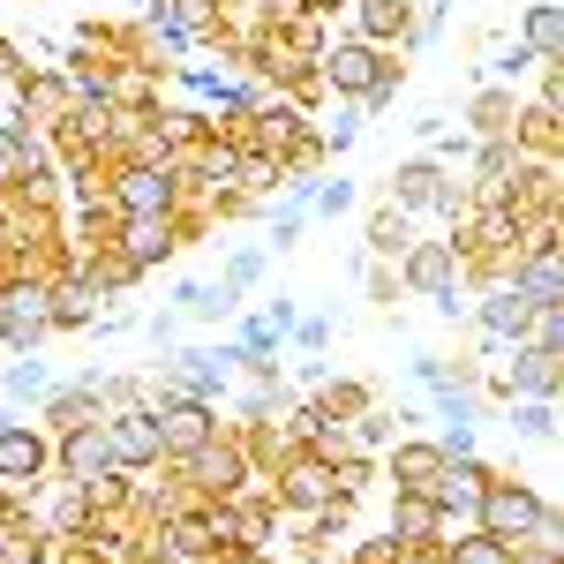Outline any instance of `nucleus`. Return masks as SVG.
<instances>
[{
    "instance_id": "58836bf2",
    "label": "nucleus",
    "mask_w": 564,
    "mask_h": 564,
    "mask_svg": "<svg viewBox=\"0 0 564 564\" xmlns=\"http://www.w3.org/2000/svg\"><path fill=\"white\" fill-rule=\"evenodd\" d=\"M414 8H422V0H414Z\"/></svg>"
},
{
    "instance_id": "5701e85b",
    "label": "nucleus",
    "mask_w": 564,
    "mask_h": 564,
    "mask_svg": "<svg viewBox=\"0 0 564 564\" xmlns=\"http://www.w3.org/2000/svg\"><path fill=\"white\" fill-rule=\"evenodd\" d=\"M76 271H84V279L98 286V294H106V302H113V294H129L135 279H151V271H135V263L121 257L113 241H106V249H84V257H76Z\"/></svg>"
},
{
    "instance_id": "2eb2a0df",
    "label": "nucleus",
    "mask_w": 564,
    "mask_h": 564,
    "mask_svg": "<svg viewBox=\"0 0 564 564\" xmlns=\"http://www.w3.org/2000/svg\"><path fill=\"white\" fill-rule=\"evenodd\" d=\"M347 8H354L347 39L384 45V53H406V39H414V0H347Z\"/></svg>"
},
{
    "instance_id": "6e6552de",
    "label": "nucleus",
    "mask_w": 564,
    "mask_h": 564,
    "mask_svg": "<svg viewBox=\"0 0 564 564\" xmlns=\"http://www.w3.org/2000/svg\"><path fill=\"white\" fill-rule=\"evenodd\" d=\"M45 475H53V436L39 430V422H8L0 430V489H45Z\"/></svg>"
},
{
    "instance_id": "9b49d317",
    "label": "nucleus",
    "mask_w": 564,
    "mask_h": 564,
    "mask_svg": "<svg viewBox=\"0 0 564 564\" xmlns=\"http://www.w3.org/2000/svg\"><path fill=\"white\" fill-rule=\"evenodd\" d=\"M106 444H113V467H121V475H151V467L166 459V444H159V422H151V406L106 414Z\"/></svg>"
},
{
    "instance_id": "c9c22d12",
    "label": "nucleus",
    "mask_w": 564,
    "mask_h": 564,
    "mask_svg": "<svg viewBox=\"0 0 564 564\" xmlns=\"http://www.w3.org/2000/svg\"><path fill=\"white\" fill-rule=\"evenodd\" d=\"M15 68H23V53H15V45L0 39V76H15Z\"/></svg>"
},
{
    "instance_id": "f8f14e48",
    "label": "nucleus",
    "mask_w": 564,
    "mask_h": 564,
    "mask_svg": "<svg viewBox=\"0 0 564 564\" xmlns=\"http://www.w3.org/2000/svg\"><path fill=\"white\" fill-rule=\"evenodd\" d=\"M53 475L61 481H98V475H113V444H106V422H84V430H68V436H53Z\"/></svg>"
},
{
    "instance_id": "20e7f679",
    "label": "nucleus",
    "mask_w": 564,
    "mask_h": 564,
    "mask_svg": "<svg viewBox=\"0 0 564 564\" xmlns=\"http://www.w3.org/2000/svg\"><path fill=\"white\" fill-rule=\"evenodd\" d=\"M151 422H159L166 459H188L204 436H218V406H212V399H181V391H159V384H151Z\"/></svg>"
},
{
    "instance_id": "dca6fc26",
    "label": "nucleus",
    "mask_w": 564,
    "mask_h": 564,
    "mask_svg": "<svg viewBox=\"0 0 564 564\" xmlns=\"http://www.w3.org/2000/svg\"><path fill=\"white\" fill-rule=\"evenodd\" d=\"M98 308H106V294L90 286L84 271H61V279L45 286V324H53V332H90Z\"/></svg>"
},
{
    "instance_id": "9d476101",
    "label": "nucleus",
    "mask_w": 564,
    "mask_h": 564,
    "mask_svg": "<svg viewBox=\"0 0 564 564\" xmlns=\"http://www.w3.org/2000/svg\"><path fill=\"white\" fill-rule=\"evenodd\" d=\"M98 384H106V369H84V377H68V384L45 391V399H39L45 436H68V430H84V422H106V399H98Z\"/></svg>"
},
{
    "instance_id": "4be33fe9",
    "label": "nucleus",
    "mask_w": 564,
    "mask_h": 564,
    "mask_svg": "<svg viewBox=\"0 0 564 564\" xmlns=\"http://www.w3.org/2000/svg\"><path fill=\"white\" fill-rule=\"evenodd\" d=\"M406 241H414V218L399 212V204H377L369 226H361V249H369L377 263H399V257H406Z\"/></svg>"
},
{
    "instance_id": "7c9ffc66",
    "label": "nucleus",
    "mask_w": 564,
    "mask_h": 564,
    "mask_svg": "<svg viewBox=\"0 0 564 564\" xmlns=\"http://www.w3.org/2000/svg\"><path fill=\"white\" fill-rule=\"evenodd\" d=\"M286 339H294L302 354H324V347H332V316H294V332H286Z\"/></svg>"
},
{
    "instance_id": "c85d7f7f",
    "label": "nucleus",
    "mask_w": 564,
    "mask_h": 564,
    "mask_svg": "<svg viewBox=\"0 0 564 564\" xmlns=\"http://www.w3.org/2000/svg\"><path fill=\"white\" fill-rule=\"evenodd\" d=\"M61 384L45 361H8V377H0V391H8V406H31V399H45V391Z\"/></svg>"
},
{
    "instance_id": "f704fd0d",
    "label": "nucleus",
    "mask_w": 564,
    "mask_h": 564,
    "mask_svg": "<svg viewBox=\"0 0 564 564\" xmlns=\"http://www.w3.org/2000/svg\"><path fill=\"white\" fill-rule=\"evenodd\" d=\"M218 564H279V550H234V557H218Z\"/></svg>"
},
{
    "instance_id": "f3484780",
    "label": "nucleus",
    "mask_w": 564,
    "mask_h": 564,
    "mask_svg": "<svg viewBox=\"0 0 564 564\" xmlns=\"http://www.w3.org/2000/svg\"><path fill=\"white\" fill-rule=\"evenodd\" d=\"M384 534L399 542V550H414V542H444V512L430 505V489H391Z\"/></svg>"
},
{
    "instance_id": "c756f323",
    "label": "nucleus",
    "mask_w": 564,
    "mask_h": 564,
    "mask_svg": "<svg viewBox=\"0 0 564 564\" xmlns=\"http://www.w3.org/2000/svg\"><path fill=\"white\" fill-rule=\"evenodd\" d=\"M354 204H361V188H354L347 174H316V188H308V218H347Z\"/></svg>"
},
{
    "instance_id": "aec40b11",
    "label": "nucleus",
    "mask_w": 564,
    "mask_h": 564,
    "mask_svg": "<svg viewBox=\"0 0 564 564\" xmlns=\"http://www.w3.org/2000/svg\"><path fill=\"white\" fill-rule=\"evenodd\" d=\"M520 45L534 61H564V8L557 0H520Z\"/></svg>"
},
{
    "instance_id": "1a4fd4ad",
    "label": "nucleus",
    "mask_w": 564,
    "mask_h": 564,
    "mask_svg": "<svg viewBox=\"0 0 564 564\" xmlns=\"http://www.w3.org/2000/svg\"><path fill=\"white\" fill-rule=\"evenodd\" d=\"M377 68H384V45H361V39H332L324 53H316V76H324V90L332 98H369V84H377Z\"/></svg>"
},
{
    "instance_id": "39448f33",
    "label": "nucleus",
    "mask_w": 564,
    "mask_h": 564,
    "mask_svg": "<svg viewBox=\"0 0 564 564\" xmlns=\"http://www.w3.org/2000/svg\"><path fill=\"white\" fill-rule=\"evenodd\" d=\"M391 271H399V294L436 302V294L459 286V241H452V234H444V241H406V257L391 263Z\"/></svg>"
},
{
    "instance_id": "0eeeda50",
    "label": "nucleus",
    "mask_w": 564,
    "mask_h": 564,
    "mask_svg": "<svg viewBox=\"0 0 564 564\" xmlns=\"http://www.w3.org/2000/svg\"><path fill=\"white\" fill-rule=\"evenodd\" d=\"M271 497H279V512H324L332 497H339V475H332V459L324 452H294L279 475H271Z\"/></svg>"
},
{
    "instance_id": "423d86ee",
    "label": "nucleus",
    "mask_w": 564,
    "mask_h": 564,
    "mask_svg": "<svg viewBox=\"0 0 564 564\" xmlns=\"http://www.w3.org/2000/svg\"><path fill=\"white\" fill-rule=\"evenodd\" d=\"M106 196H113V212L121 218H159L181 204V181L166 174V166H135V159H121L113 166V181H106Z\"/></svg>"
},
{
    "instance_id": "72a5a7b5",
    "label": "nucleus",
    "mask_w": 564,
    "mask_h": 564,
    "mask_svg": "<svg viewBox=\"0 0 564 564\" xmlns=\"http://www.w3.org/2000/svg\"><path fill=\"white\" fill-rule=\"evenodd\" d=\"M512 564H564V550H542V542H512Z\"/></svg>"
},
{
    "instance_id": "a211bd4d",
    "label": "nucleus",
    "mask_w": 564,
    "mask_h": 564,
    "mask_svg": "<svg viewBox=\"0 0 564 564\" xmlns=\"http://www.w3.org/2000/svg\"><path fill=\"white\" fill-rule=\"evenodd\" d=\"M505 286H512V294H527V302H564V263H557V249L512 257V263H505Z\"/></svg>"
},
{
    "instance_id": "2f4dec72",
    "label": "nucleus",
    "mask_w": 564,
    "mask_h": 564,
    "mask_svg": "<svg viewBox=\"0 0 564 564\" xmlns=\"http://www.w3.org/2000/svg\"><path fill=\"white\" fill-rule=\"evenodd\" d=\"M361 286H369V302H399V271H391V263H361Z\"/></svg>"
},
{
    "instance_id": "393cba45",
    "label": "nucleus",
    "mask_w": 564,
    "mask_h": 564,
    "mask_svg": "<svg viewBox=\"0 0 564 564\" xmlns=\"http://www.w3.org/2000/svg\"><path fill=\"white\" fill-rule=\"evenodd\" d=\"M391 436H399V414H391L384 399H377V406H361V414L347 422V452H369V459H377Z\"/></svg>"
},
{
    "instance_id": "4468645a",
    "label": "nucleus",
    "mask_w": 564,
    "mask_h": 564,
    "mask_svg": "<svg viewBox=\"0 0 564 564\" xmlns=\"http://www.w3.org/2000/svg\"><path fill=\"white\" fill-rule=\"evenodd\" d=\"M377 467H384L391 489H430L436 467H444V444H436V436H406V430H399L384 452H377Z\"/></svg>"
},
{
    "instance_id": "6ab92c4d",
    "label": "nucleus",
    "mask_w": 564,
    "mask_h": 564,
    "mask_svg": "<svg viewBox=\"0 0 564 564\" xmlns=\"http://www.w3.org/2000/svg\"><path fill=\"white\" fill-rule=\"evenodd\" d=\"M174 316L181 324H234L241 294H226L218 279H188V286H174Z\"/></svg>"
},
{
    "instance_id": "7ed1b4c3",
    "label": "nucleus",
    "mask_w": 564,
    "mask_h": 564,
    "mask_svg": "<svg viewBox=\"0 0 564 564\" xmlns=\"http://www.w3.org/2000/svg\"><path fill=\"white\" fill-rule=\"evenodd\" d=\"M489 459L481 452H444V467H436V481H430V505L444 512V534H459V527H475V497L489 489Z\"/></svg>"
},
{
    "instance_id": "cd10ccee",
    "label": "nucleus",
    "mask_w": 564,
    "mask_h": 564,
    "mask_svg": "<svg viewBox=\"0 0 564 564\" xmlns=\"http://www.w3.org/2000/svg\"><path fill=\"white\" fill-rule=\"evenodd\" d=\"M316 399H324V414H332V422H354L361 406H377V391L361 384V377H324V384H316Z\"/></svg>"
},
{
    "instance_id": "f03ea898",
    "label": "nucleus",
    "mask_w": 564,
    "mask_h": 564,
    "mask_svg": "<svg viewBox=\"0 0 564 564\" xmlns=\"http://www.w3.org/2000/svg\"><path fill=\"white\" fill-rule=\"evenodd\" d=\"M542 505H550V497H542L527 475H505V467H497L489 489L475 497V527H481V534H497V542H527L534 520H542Z\"/></svg>"
},
{
    "instance_id": "bb28decb",
    "label": "nucleus",
    "mask_w": 564,
    "mask_h": 564,
    "mask_svg": "<svg viewBox=\"0 0 564 564\" xmlns=\"http://www.w3.org/2000/svg\"><path fill=\"white\" fill-rule=\"evenodd\" d=\"M444 564H512V542H497L481 527H459V542L444 534Z\"/></svg>"
},
{
    "instance_id": "e433bc0d",
    "label": "nucleus",
    "mask_w": 564,
    "mask_h": 564,
    "mask_svg": "<svg viewBox=\"0 0 564 564\" xmlns=\"http://www.w3.org/2000/svg\"><path fill=\"white\" fill-rule=\"evenodd\" d=\"M0 347H8V294H0Z\"/></svg>"
},
{
    "instance_id": "f257e3e1",
    "label": "nucleus",
    "mask_w": 564,
    "mask_h": 564,
    "mask_svg": "<svg viewBox=\"0 0 564 564\" xmlns=\"http://www.w3.org/2000/svg\"><path fill=\"white\" fill-rule=\"evenodd\" d=\"M174 475L188 481L196 497H234V489L263 481L257 467H249V444H241V430H234V422H218V436H204L188 459H174Z\"/></svg>"
},
{
    "instance_id": "4c0bfd02",
    "label": "nucleus",
    "mask_w": 564,
    "mask_h": 564,
    "mask_svg": "<svg viewBox=\"0 0 564 564\" xmlns=\"http://www.w3.org/2000/svg\"><path fill=\"white\" fill-rule=\"evenodd\" d=\"M8 422H15V406H0V430H8Z\"/></svg>"
},
{
    "instance_id": "b1692460",
    "label": "nucleus",
    "mask_w": 564,
    "mask_h": 564,
    "mask_svg": "<svg viewBox=\"0 0 564 564\" xmlns=\"http://www.w3.org/2000/svg\"><path fill=\"white\" fill-rule=\"evenodd\" d=\"M505 430L520 444H557V399H505Z\"/></svg>"
},
{
    "instance_id": "412c9836",
    "label": "nucleus",
    "mask_w": 564,
    "mask_h": 564,
    "mask_svg": "<svg viewBox=\"0 0 564 564\" xmlns=\"http://www.w3.org/2000/svg\"><path fill=\"white\" fill-rule=\"evenodd\" d=\"M512 113H520V90L512 84H481L475 98H467V135H512Z\"/></svg>"
},
{
    "instance_id": "473e14b6",
    "label": "nucleus",
    "mask_w": 564,
    "mask_h": 564,
    "mask_svg": "<svg viewBox=\"0 0 564 564\" xmlns=\"http://www.w3.org/2000/svg\"><path fill=\"white\" fill-rule=\"evenodd\" d=\"M436 316H444V324H467V316H475V294H467V286L436 294Z\"/></svg>"
},
{
    "instance_id": "a878e982",
    "label": "nucleus",
    "mask_w": 564,
    "mask_h": 564,
    "mask_svg": "<svg viewBox=\"0 0 564 564\" xmlns=\"http://www.w3.org/2000/svg\"><path fill=\"white\" fill-rule=\"evenodd\" d=\"M263 271H271V249H263V241H241V249L226 257V271H218V286H226V294H257Z\"/></svg>"
},
{
    "instance_id": "ddd939ff",
    "label": "nucleus",
    "mask_w": 564,
    "mask_h": 564,
    "mask_svg": "<svg viewBox=\"0 0 564 564\" xmlns=\"http://www.w3.org/2000/svg\"><path fill=\"white\" fill-rule=\"evenodd\" d=\"M113 249H121L135 271H159V263H174V249H181L174 212H159V218H121V226H113Z\"/></svg>"
}]
</instances>
